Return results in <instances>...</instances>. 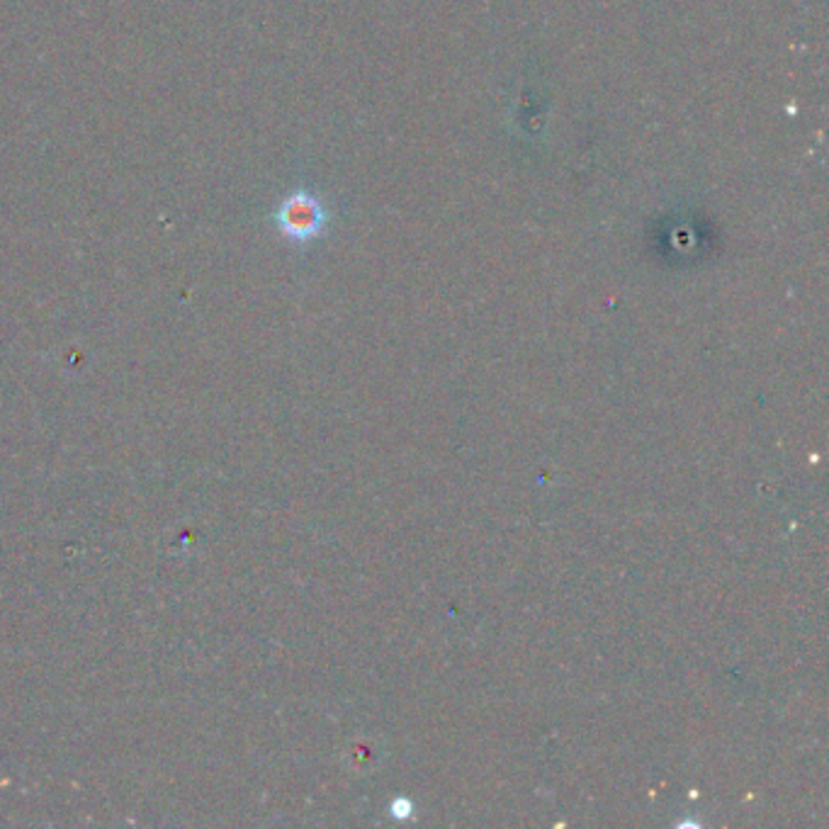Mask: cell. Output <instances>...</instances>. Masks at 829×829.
Returning <instances> with one entry per match:
<instances>
[{
	"mask_svg": "<svg viewBox=\"0 0 829 829\" xmlns=\"http://www.w3.org/2000/svg\"><path fill=\"white\" fill-rule=\"evenodd\" d=\"M273 224L290 244L305 246L319 238L329 224V212H326L321 197L314 195L307 187L287 193L280 205L273 212Z\"/></svg>",
	"mask_w": 829,
	"mask_h": 829,
	"instance_id": "6da1fadb",
	"label": "cell"
}]
</instances>
